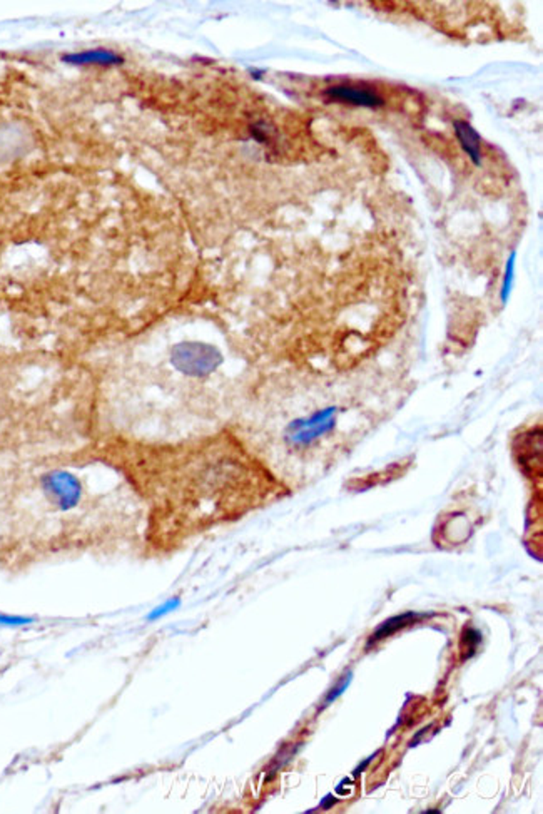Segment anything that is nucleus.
Returning <instances> with one entry per match:
<instances>
[{
	"mask_svg": "<svg viewBox=\"0 0 543 814\" xmlns=\"http://www.w3.org/2000/svg\"><path fill=\"white\" fill-rule=\"evenodd\" d=\"M173 363L184 373L203 377L221 363V355L209 344L182 343L174 348Z\"/></svg>",
	"mask_w": 543,
	"mask_h": 814,
	"instance_id": "1",
	"label": "nucleus"
},
{
	"mask_svg": "<svg viewBox=\"0 0 543 814\" xmlns=\"http://www.w3.org/2000/svg\"><path fill=\"white\" fill-rule=\"evenodd\" d=\"M326 97L331 101L339 102H349L354 106H365V107H378L383 106L385 101L381 99L378 94L365 91V89H356L349 86H333L325 92Z\"/></svg>",
	"mask_w": 543,
	"mask_h": 814,
	"instance_id": "2",
	"label": "nucleus"
},
{
	"mask_svg": "<svg viewBox=\"0 0 543 814\" xmlns=\"http://www.w3.org/2000/svg\"><path fill=\"white\" fill-rule=\"evenodd\" d=\"M455 132H456V137H458L461 147L465 149V153H468L471 161H473L475 164L482 163V153H480V136H478V132L473 129V126H471L470 123H466V120H455Z\"/></svg>",
	"mask_w": 543,
	"mask_h": 814,
	"instance_id": "3",
	"label": "nucleus"
},
{
	"mask_svg": "<svg viewBox=\"0 0 543 814\" xmlns=\"http://www.w3.org/2000/svg\"><path fill=\"white\" fill-rule=\"evenodd\" d=\"M420 617H421V615L415 614V612H406V614L394 615V617H392V619L385 620V622L381 624L380 627L375 630L373 636L370 637V641H368V646H370V644H373V642H378V641H381V639H385V637L393 636V634L398 632L399 629H403V627H406V625L413 624V622H415V620H418Z\"/></svg>",
	"mask_w": 543,
	"mask_h": 814,
	"instance_id": "4",
	"label": "nucleus"
},
{
	"mask_svg": "<svg viewBox=\"0 0 543 814\" xmlns=\"http://www.w3.org/2000/svg\"><path fill=\"white\" fill-rule=\"evenodd\" d=\"M67 61L75 62V64H114L119 61V57L107 51H92L67 57Z\"/></svg>",
	"mask_w": 543,
	"mask_h": 814,
	"instance_id": "5",
	"label": "nucleus"
},
{
	"mask_svg": "<svg viewBox=\"0 0 543 814\" xmlns=\"http://www.w3.org/2000/svg\"><path fill=\"white\" fill-rule=\"evenodd\" d=\"M179 603H181V601H179V599H170V601L164 602L163 606H159V607H156V609H152L151 614L147 615V620H149V622H156V620L163 619L164 615H168V614H170V612H173V610H176L177 607H179Z\"/></svg>",
	"mask_w": 543,
	"mask_h": 814,
	"instance_id": "6",
	"label": "nucleus"
},
{
	"mask_svg": "<svg viewBox=\"0 0 543 814\" xmlns=\"http://www.w3.org/2000/svg\"><path fill=\"white\" fill-rule=\"evenodd\" d=\"M349 682H351V672H348L347 675H344L343 679H341L338 686H335L333 689H331V692H330V694H327V697H326L325 704L327 706V704H331V702H333L335 699H338V697L344 692V689H347V687L349 686Z\"/></svg>",
	"mask_w": 543,
	"mask_h": 814,
	"instance_id": "7",
	"label": "nucleus"
},
{
	"mask_svg": "<svg viewBox=\"0 0 543 814\" xmlns=\"http://www.w3.org/2000/svg\"><path fill=\"white\" fill-rule=\"evenodd\" d=\"M27 622H30V619H25V617H12V615L0 614V624H4V625H22V624H27Z\"/></svg>",
	"mask_w": 543,
	"mask_h": 814,
	"instance_id": "8",
	"label": "nucleus"
},
{
	"mask_svg": "<svg viewBox=\"0 0 543 814\" xmlns=\"http://www.w3.org/2000/svg\"><path fill=\"white\" fill-rule=\"evenodd\" d=\"M335 803H336V799L333 798V796L330 794V796H326V799H325V801L321 803V808H323V809H330L331 806H333Z\"/></svg>",
	"mask_w": 543,
	"mask_h": 814,
	"instance_id": "9",
	"label": "nucleus"
}]
</instances>
